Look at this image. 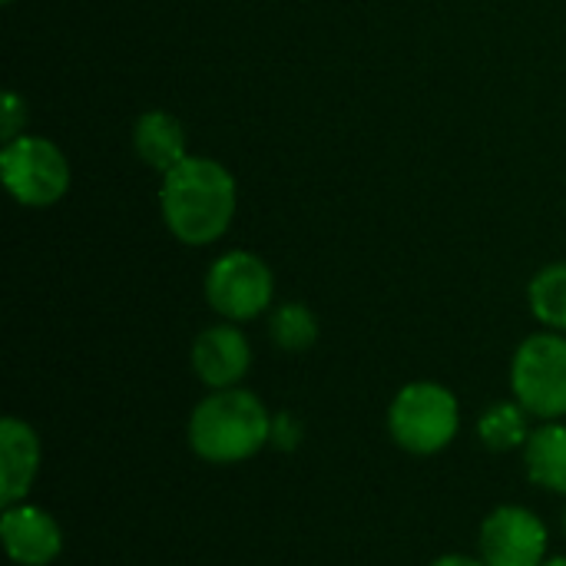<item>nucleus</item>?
<instances>
[{"instance_id":"f8f14e48","label":"nucleus","mask_w":566,"mask_h":566,"mask_svg":"<svg viewBox=\"0 0 566 566\" xmlns=\"http://www.w3.org/2000/svg\"><path fill=\"white\" fill-rule=\"evenodd\" d=\"M524 471L547 494H566V424L544 421L524 444Z\"/></svg>"},{"instance_id":"39448f33","label":"nucleus","mask_w":566,"mask_h":566,"mask_svg":"<svg viewBox=\"0 0 566 566\" xmlns=\"http://www.w3.org/2000/svg\"><path fill=\"white\" fill-rule=\"evenodd\" d=\"M0 172L7 192L30 209L53 206L70 189V163L63 149L43 136H17L3 143L0 153Z\"/></svg>"},{"instance_id":"f257e3e1","label":"nucleus","mask_w":566,"mask_h":566,"mask_svg":"<svg viewBox=\"0 0 566 566\" xmlns=\"http://www.w3.org/2000/svg\"><path fill=\"white\" fill-rule=\"evenodd\" d=\"M159 206L166 229L182 245H212L222 239L239 209L235 176L206 156L182 159L172 172L163 176Z\"/></svg>"},{"instance_id":"ddd939ff","label":"nucleus","mask_w":566,"mask_h":566,"mask_svg":"<svg viewBox=\"0 0 566 566\" xmlns=\"http://www.w3.org/2000/svg\"><path fill=\"white\" fill-rule=\"evenodd\" d=\"M478 438L488 451L507 454V451H524L531 438V415L517 401H494L481 418H478Z\"/></svg>"},{"instance_id":"aec40b11","label":"nucleus","mask_w":566,"mask_h":566,"mask_svg":"<svg viewBox=\"0 0 566 566\" xmlns=\"http://www.w3.org/2000/svg\"><path fill=\"white\" fill-rule=\"evenodd\" d=\"M564 531H566V511H564Z\"/></svg>"},{"instance_id":"0eeeda50","label":"nucleus","mask_w":566,"mask_h":566,"mask_svg":"<svg viewBox=\"0 0 566 566\" xmlns=\"http://www.w3.org/2000/svg\"><path fill=\"white\" fill-rule=\"evenodd\" d=\"M547 547V524L521 504L494 507L478 531V557L484 566H544Z\"/></svg>"},{"instance_id":"9b49d317","label":"nucleus","mask_w":566,"mask_h":566,"mask_svg":"<svg viewBox=\"0 0 566 566\" xmlns=\"http://www.w3.org/2000/svg\"><path fill=\"white\" fill-rule=\"evenodd\" d=\"M133 149L136 156L156 169V172H172L182 159H189L186 153V129L172 113L163 109H149L136 119L133 126Z\"/></svg>"},{"instance_id":"1a4fd4ad","label":"nucleus","mask_w":566,"mask_h":566,"mask_svg":"<svg viewBox=\"0 0 566 566\" xmlns=\"http://www.w3.org/2000/svg\"><path fill=\"white\" fill-rule=\"evenodd\" d=\"M0 541L17 566H50L63 554V531L50 511L20 501L0 514Z\"/></svg>"},{"instance_id":"7ed1b4c3","label":"nucleus","mask_w":566,"mask_h":566,"mask_svg":"<svg viewBox=\"0 0 566 566\" xmlns=\"http://www.w3.org/2000/svg\"><path fill=\"white\" fill-rule=\"evenodd\" d=\"M461 431V405L451 388L438 381H411L388 405V434L391 441L415 454H441Z\"/></svg>"},{"instance_id":"6ab92c4d","label":"nucleus","mask_w":566,"mask_h":566,"mask_svg":"<svg viewBox=\"0 0 566 566\" xmlns=\"http://www.w3.org/2000/svg\"><path fill=\"white\" fill-rule=\"evenodd\" d=\"M544 566H566V557H547V564Z\"/></svg>"},{"instance_id":"6e6552de","label":"nucleus","mask_w":566,"mask_h":566,"mask_svg":"<svg viewBox=\"0 0 566 566\" xmlns=\"http://www.w3.org/2000/svg\"><path fill=\"white\" fill-rule=\"evenodd\" d=\"M192 371L209 391L235 388L252 368V345L235 322L209 325L192 342Z\"/></svg>"},{"instance_id":"4468645a","label":"nucleus","mask_w":566,"mask_h":566,"mask_svg":"<svg viewBox=\"0 0 566 566\" xmlns=\"http://www.w3.org/2000/svg\"><path fill=\"white\" fill-rule=\"evenodd\" d=\"M527 305L534 312V318L551 328L566 335V262L544 265L531 285H527Z\"/></svg>"},{"instance_id":"a211bd4d","label":"nucleus","mask_w":566,"mask_h":566,"mask_svg":"<svg viewBox=\"0 0 566 566\" xmlns=\"http://www.w3.org/2000/svg\"><path fill=\"white\" fill-rule=\"evenodd\" d=\"M428 566H484L481 557H468V554H444L438 560H431Z\"/></svg>"},{"instance_id":"9d476101","label":"nucleus","mask_w":566,"mask_h":566,"mask_svg":"<svg viewBox=\"0 0 566 566\" xmlns=\"http://www.w3.org/2000/svg\"><path fill=\"white\" fill-rule=\"evenodd\" d=\"M43 448L33 431L17 415H7L0 421V504H20L33 491V481L40 474Z\"/></svg>"},{"instance_id":"dca6fc26","label":"nucleus","mask_w":566,"mask_h":566,"mask_svg":"<svg viewBox=\"0 0 566 566\" xmlns=\"http://www.w3.org/2000/svg\"><path fill=\"white\" fill-rule=\"evenodd\" d=\"M0 113H3V119H0V136H3V143L23 136V129H27V106H23V99H20L17 93H7V96H3Z\"/></svg>"},{"instance_id":"412c9836","label":"nucleus","mask_w":566,"mask_h":566,"mask_svg":"<svg viewBox=\"0 0 566 566\" xmlns=\"http://www.w3.org/2000/svg\"><path fill=\"white\" fill-rule=\"evenodd\" d=\"M3 3H13V0H3Z\"/></svg>"},{"instance_id":"f03ea898","label":"nucleus","mask_w":566,"mask_h":566,"mask_svg":"<svg viewBox=\"0 0 566 566\" xmlns=\"http://www.w3.org/2000/svg\"><path fill=\"white\" fill-rule=\"evenodd\" d=\"M272 421L262 398L249 388L209 391L189 415L186 438L199 461L206 464H242L252 461L265 444H272Z\"/></svg>"},{"instance_id":"20e7f679","label":"nucleus","mask_w":566,"mask_h":566,"mask_svg":"<svg viewBox=\"0 0 566 566\" xmlns=\"http://www.w3.org/2000/svg\"><path fill=\"white\" fill-rule=\"evenodd\" d=\"M514 401L537 421L566 418V335L537 332L527 335L511 361Z\"/></svg>"},{"instance_id":"2eb2a0df","label":"nucleus","mask_w":566,"mask_h":566,"mask_svg":"<svg viewBox=\"0 0 566 566\" xmlns=\"http://www.w3.org/2000/svg\"><path fill=\"white\" fill-rule=\"evenodd\" d=\"M269 338L279 352L302 355L318 342V318L302 302H285L269 315Z\"/></svg>"},{"instance_id":"423d86ee","label":"nucleus","mask_w":566,"mask_h":566,"mask_svg":"<svg viewBox=\"0 0 566 566\" xmlns=\"http://www.w3.org/2000/svg\"><path fill=\"white\" fill-rule=\"evenodd\" d=\"M275 295V275L262 255L235 249L219 255L206 272V302L226 322H252L269 312Z\"/></svg>"},{"instance_id":"f3484780","label":"nucleus","mask_w":566,"mask_h":566,"mask_svg":"<svg viewBox=\"0 0 566 566\" xmlns=\"http://www.w3.org/2000/svg\"><path fill=\"white\" fill-rule=\"evenodd\" d=\"M272 444L282 448V451L298 448L302 444V424L292 415H275V421H272Z\"/></svg>"}]
</instances>
